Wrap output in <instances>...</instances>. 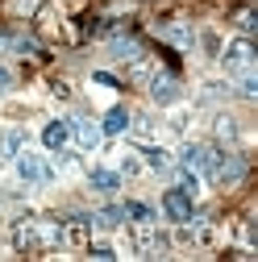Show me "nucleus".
<instances>
[{"instance_id": "nucleus-4", "label": "nucleus", "mask_w": 258, "mask_h": 262, "mask_svg": "<svg viewBox=\"0 0 258 262\" xmlns=\"http://www.w3.org/2000/svg\"><path fill=\"white\" fill-rule=\"evenodd\" d=\"M58 233H62V246H83L92 237V216L83 212H67L58 221Z\"/></svg>"}, {"instance_id": "nucleus-19", "label": "nucleus", "mask_w": 258, "mask_h": 262, "mask_svg": "<svg viewBox=\"0 0 258 262\" xmlns=\"http://www.w3.org/2000/svg\"><path fill=\"white\" fill-rule=\"evenodd\" d=\"M121 171H125V175H146V162H142L138 154H125V158H121Z\"/></svg>"}, {"instance_id": "nucleus-10", "label": "nucleus", "mask_w": 258, "mask_h": 262, "mask_svg": "<svg viewBox=\"0 0 258 262\" xmlns=\"http://www.w3.org/2000/svg\"><path fill=\"white\" fill-rule=\"evenodd\" d=\"M242 175H246V162H242V158H229V162L221 158V167H217L212 183H225V187H233V183H238Z\"/></svg>"}, {"instance_id": "nucleus-13", "label": "nucleus", "mask_w": 258, "mask_h": 262, "mask_svg": "<svg viewBox=\"0 0 258 262\" xmlns=\"http://www.w3.org/2000/svg\"><path fill=\"white\" fill-rule=\"evenodd\" d=\"M142 162H146V171H158V175H163V171L171 167V154L158 150V146H146V150H142Z\"/></svg>"}, {"instance_id": "nucleus-17", "label": "nucleus", "mask_w": 258, "mask_h": 262, "mask_svg": "<svg viewBox=\"0 0 258 262\" xmlns=\"http://www.w3.org/2000/svg\"><path fill=\"white\" fill-rule=\"evenodd\" d=\"M179 191H187L191 200H196V195H200V179L191 175V167H183V171H179Z\"/></svg>"}, {"instance_id": "nucleus-6", "label": "nucleus", "mask_w": 258, "mask_h": 262, "mask_svg": "<svg viewBox=\"0 0 258 262\" xmlns=\"http://www.w3.org/2000/svg\"><path fill=\"white\" fill-rule=\"evenodd\" d=\"M150 100L154 104H175L179 100V83L171 75H150Z\"/></svg>"}, {"instance_id": "nucleus-23", "label": "nucleus", "mask_w": 258, "mask_h": 262, "mask_svg": "<svg viewBox=\"0 0 258 262\" xmlns=\"http://www.w3.org/2000/svg\"><path fill=\"white\" fill-rule=\"evenodd\" d=\"M38 9V0H13V13H21V17H29Z\"/></svg>"}, {"instance_id": "nucleus-26", "label": "nucleus", "mask_w": 258, "mask_h": 262, "mask_svg": "<svg viewBox=\"0 0 258 262\" xmlns=\"http://www.w3.org/2000/svg\"><path fill=\"white\" fill-rule=\"evenodd\" d=\"M0 50H5V34H0Z\"/></svg>"}, {"instance_id": "nucleus-3", "label": "nucleus", "mask_w": 258, "mask_h": 262, "mask_svg": "<svg viewBox=\"0 0 258 262\" xmlns=\"http://www.w3.org/2000/svg\"><path fill=\"white\" fill-rule=\"evenodd\" d=\"M163 212H167L175 225H191V221H196V200H191L187 191L171 187V191L163 195Z\"/></svg>"}, {"instance_id": "nucleus-11", "label": "nucleus", "mask_w": 258, "mask_h": 262, "mask_svg": "<svg viewBox=\"0 0 258 262\" xmlns=\"http://www.w3.org/2000/svg\"><path fill=\"white\" fill-rule=\"evenodd\" d=\"M121 212L134 221V225H154V208H150L146 200H125V204H121Z\"/></svg>"}, {"instance_id": "nucleus-18", "label": "nucleus", "mask_w": 258, "mask_h": 262, "mask_svg": "<svg viewBox=\"0 0 258 262\" xmlns=\"http://www.w3.org/2000/svg\"><path fill=\"white\" fill-rule=\"evenodd\" d=\"M113 54H117V58H138V42H134V38H117V42H113Z\"/></svg>"}, {"instance_id": "nucleus-2", "label": "nucleus", "mask_w": 258, "mask_h": 262, "mask_svg": "<svg viewBox=\"0 0 258 262\" xmlns=\"http://www.w3.org/2000/svg\"><path fill=\"white\" fill-rule=\"evenodd\" d=\"M13 158H17V179H21V183H34V187H38V183H50V179H54V167H50L42 154H25V150H21V154H13Z\"/></svg>"}, {"instance_id": "nucleus-22", "label": "nucleus", "mask_w": 258, "mask_h": 262, "mask_svg": "<svg viewBox=\"0 0 258 262\" xmlns=\"http://www.w3.org/2000/svg\"><path fill=\"white\" fill-rule=\"evenodd\" d=\"M200 38H204V42H200V46H204V54H221V42H217L212 29H208V34H200Z\"/></svg>"}, {"instance_id": "nucleus-8", "label": "nucleus", "mask_w": 258, "mask_h": 262, "mask_svg": "<svg viewBox=\"0 0 258 262\" xmlns=\"http://www.w3.org/2000/svg\"><path fill=\"white\" fill-rule=\"evenodd\" d=\"M88 183H92L96 191L113 195V191L121 187V171H113V167H92V171H88Z\"/></svg>"}, {"instance_id": "nucleus-15", "label": "nucleus", "mask_w": 258, "mask_h": 262, "mask_svg": "<svg viewBox=\"0 0 258 262\" xmlns=\"http://www.w3.org/2000/svg\"><path fill=\"white\" fill-rule=\"evenodd\" d=\"M21 146H25L21 129H5V134H0V150H5V154H21Z\"/></svg>"}, {"instance_id": "nucleus-25", "label": "nucleus", "mask_w": 258, "mask_h": 262, "mask_svg": "<svg viewBox=\"0 0 258 262\" xmlns=\"http://www.w3.org/2000/svg\"><path fill=\"white\" fill-rule=\"evenodd\" d=\"M62 171L75 175V171H79V158H75V154H67V158H62Z\"/></svg>"}, {"instance_id": "nucleus-24", "label": "nucleus", "mask_w": 258, "mask_h": 262, "mask_svg": "<svg viewBox=\"0 0 258 262\" xmlns=\"http://www.w3.org/2000/svg\"><path fill=\"white\" fill-rule=\"evenodd\" d=\"M9 88H13V71L0 62V96H9Z\"/></svg>"}, {"instance_id": "nucleus-20", "label": "nucleus", "mask_w": 258, "mask_h": 262, "mask_svg": "<svg viewBox=\"0 0 258 262\" xmlns=\"http://www.w3.org/2000/svg\"><path fill=\"white\" fill-rule=\"evenodd\" d=\"M238 79H242V83H238V88H242V96H250V100H254V96H258V79H254V67H250V71H242Z\"/></svg>"}, {"instance_id": "nucleus-21", "label": "nucleus", "mask_w": 258, "mask_h": 262, "mask_svg": "<svg viewBox=\"0 0 258 262\" xmlns=\"http://www.w3.org/2000/svg\"><path fill=\"white\" fill-rule=\"evenodd\" d=\"M88 254H92V258H117V250H113V246H104V242L88 246Z\"/></svg>"}, {"instance_id": "nucleus-5", "label": "nucleus", "mask_w": 258, "mask_h": 262, "mask_svg": "<svg viewBox=\"0 0 258 262\" xmlns=\"http://www.w3.org/2000/svg\"><path fill=\"white\" fill-rule=\"evenodd\" d=\"M71 125V138H75V146L79 150H96L104 142V134H100V125L96 121H83V117H75V121H67Z\"/></svg>"}, {"instance_id": "nucleus-1", "label": "nucleus", "mask_w": 258, "mask_h": 262, "mask_svg": "<svg viewBox=\"0 0 258 262\" xmlns=\"http://www.w3.org/2000/svg\"><path fill=\"white\" fill-rule=\"evenodd\" d=\"M221 62H225V75H242V71H250L254 62H258V50H254L250 38H233L229 46H225Z\"/></svg>"}, {"instance_id": "nucleus-9", "label": "nucleus", "mask_w": 258, "mask_h": 262, "mask_svg": "<svg viewBox=\"0 0 258 262\" xmlns=\"http://www.w3.org/2000/svg\"><path fill=\"white\" fill-rule=\"evenodd\" d=\"M125 129H129V113H125L121 104H113V108L104 113V121H100V134H104V138H121Z\"/></svg>"}, {"instance_id": "nucleus-12", "label": "nucleus", "mask_w": 258, "mask_h": 262, "mask_svg": "<svg viewBox=\"0 0 258 262\" xmlns=\"http://www.w3.org/2000/svg\"><path fill=\"white\" fill-rule=\"evenodd\" d=\"M163 38H167L175 50H191V46H196V38H191L187 25H163Z\"/></svg>"}, {"instance_id": "nucleus-14", "label": "nucleus", "mask_w": 258, "mask_h": 262, "mask_svg": "<svg viewBox=\"0 0 258 262\" xmlns=\"http://www.w3.org/2000/svg\"><path fill=\"white\" fill-rule=\"evenodd\" d=\"M121 221H125V212H121L117 204H109V208H100V212L92 216V225H100V229H117Z\"/></svg>"}, {"instance_id": "nucleus-16", "label": "nucleus", "mask_w": 258, "mask_h": 262, "mask_svg": "<svg viewBox=\"0 0 258 262\" xmlns=\"http://www.w3.org/2000/svg\"><path fill=\"white\" fill-rule=\"evenodd\" d=\"M217 138L229 146V142H238V125H233V117H217Z\"/></svg>"}, {"instance_id": "nucleus-7", "label": "nucleus", "mask_w": 258, "mask_h": 262, "mask_svg": "<svg viewBox=\"0 0 258 262\" xmlns=\"http://www.w3.org/2000/svg\"><path fill=\"white\" fill-rule=\"evenodd\" d=\"M67 142H71V125L67 121H46L42 125V146L46 150H62Z\"/></svg>"}]
</instances>
